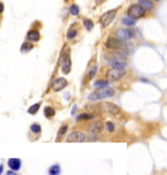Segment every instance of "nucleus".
<instances>
[{"label":"nucleus","mask_w":167,"mask_h":175,"mask_svg":"<svg viewBox=\"0 0 167 175\" xmlns=\"http://www.w3.org/2000/svg\"><path fill=\"white\" fill-rule=\"evenodd\" d=\"M3 173V166H0V174Z\"/></svg>","instance_id":"31"},{"label":"nucleus","mask_w":167,"mask_h":175,"mask_svg":"<svg viewBox=\"0 0 167 175\" xmlns=\"http://www.w3.org/2000/svg\"><path fill=\"white\" fill-rule=\"evenodd\" d=\"M102 128H104V123L101 121H97V122H95L93 125H91L90 131H91V134H100V132L102 131Z\"/></svg>","instance_id":"11"},{"label":"nucleus","mask_w":167,"mask_h":175,"mask_svg":"<svg viewBox=\"0 0 167 175\" xmlns=\"http://www.w3.org/2000/svg\"><path fill=\"white\" fill-rule=\"evenodd\" d=\"M96 71H97V66H96V64H95V65H92V66L90 67V69H88V78L92 79V78L96 75Z\"/></svg>","instance_id":"20"},{"label":"nucleus","mask_w":167,"mask_h":175,"mask_svg":"<svg viewBox=\"0 0 167 175\" xmlns=\"http://www.w3.org/2000/svg\"><path fill=\"white\" fill-rule=\"evenodd\" d=\"M108 84H109V82H108V80L101 79V80H96V82L93 83V86L97 87V88H105V87H108Z\"/></svg>","instance_id":"19"},{"label":"nucleus","mask_w":167,"mask_h":175,"mask_svg":"<svg viewBox=\"0 0 167 175\" xmlns=\"http://www.w3.org/2000/svg\"><path fill=\"white\" fill-rule=\"evenodd\" d=\"M61 173V167L60 165H53L49 167V175H60Z\"/></svg>","instance_id":"17"},{"label":"nucleus","mask_w":167,"mask_h":175,"mask_svg":"<svg viewBox=\"0 0 167 175\" xmlns=\"http://www.w3.org/2000/svg\"><path fill=\"white\" fill-rule=\"evenodd\" d=\"M115 91L113 88H109V87H105V88H100L97 91L92 92L91 95H88V100L90 101H97V100H101V99H106V97H111L114 96Z\"/></svg>","instance_id":"1"},{"label":"nucleus","mask_w":167,"mask_h":175,"mask_svg":"<svg viewBox=\"0 0 167 175\" xmlns=\"http://www.w3.org/2000/svg\"><path fill=\"white\" fill-rule=\"evenodd\" d=\"M156 1H159V0H156Z\"/></svg>","instance_id":"33"},{"label":"nucleus","mask_w":167,"mask_h":175,"mask_svg":"<svg viewBox=\"0 0 167 175\" xmlns=\"http://www.w3.org/2000/svg\"><path fill=\"white\" fill-rule=\"evenodd\" d=\"M3 11H4V4L0 3V13H3Z\"/></svg>","instance_id":"29"},{"label":"nucleus","mask_w":167,"mask_h":175,"mask_svg":"<svg viewBox=\"0 0 167 175\" xmlns=\"http://www.w3.org/2000/svg\"><path fill=\"white\" fill-rule=\"evenodd\" d=\"M78 121H82V119H84V121H88V119H93V114H88V113H83V114H79L78 115Z\"/></svg>","instance_id":"22"},{"label":"nucleus","mask_w":167,"mask_h":175,"mask_svg":"<svg viewBox=\"0 0 167 175\" xmlns=\"http://www.w3.org/2000/svg\"><path fill=\"white\" fill-rule=\"evenodd\" d=\"M117 35L122 42H126V40H130L133 37V31L128 30V29H120V30H118Z\"/></svg>","instance_id":"8"},{"label":"nucleus","mask_w":167,"mask_h":175,"mask_svg":"<svg viewBox=\"0 0 167 175\" xmlns=\"http://www.w3.org/2000/svg\"><path fill=\"white\" fill-rule=\"evenodd\" d=\"M75 37H77V30L71 27L70 30H69V32H67V39H74Z\"/></svg>","instance_id":"26"},{"label":"nucleus","mask_w":167,"mask_h":175,"mask_svg":"<svg viewBox=\"0 0 167 175\" xmlns=\"http://www.w3.org/2000/svg\"><path fill=\"white\" fill-rule=\"evenodd\" d=\"M70 13L73 16H77L78 13H79V6L78 5H71V8H70Z\"/></svg>","instance_id":"28"},{"label":"nucleus","mask_w":167,"mask_h":175,"mask_svg":"<svg viewBox=\"0 0 167 175\" xmlns=\"http://www.w3.org/2000/svg\"><path fill=\"white\" fill-rule=\"evenodd\" d=\"M83 25H84V27H86L87 31H91L93 29V21L92 19H90V18H84L83 19Z\"/></svg>","instance_id":"16"},{"label":"nucleus","mask_w":167,"mask_h":175,"mask_svg":"<svg viewBox=\"0 0 167 175\" xmlns=\"http://www.w3.org/2000/svg\"><path fill=\"white\" fill-rule=\"evenodd\" d=\"M30 128H31V131H32V132H35V134H39V132L42 131V127L38 125V123H35V125H31V127H30Z\"/></svg>","instance_id":"25"},{"label":"nucleus","mask_w":167,"mask_h":175,"mask_svg":"<svg viewBox=\"0 0 167 175\" xmlns=\"http://www.w3.org/2000/svg\"><path fill=\"white\" fill-rule=\"evenodd\" d=\"M127 12H128L130 17H132V18H135V19L143 17V16L145 14V11H144V9L139 4H132L128 8V11H127Z\"/></svg>","instance_id":"3"},{"label":"nucleus","mask_w":167,"mask_h":175,"mask_svg":"<svg viewBox=\"0 0 167 175\" xmlns=\"http://www.w3.org/2000/svg\"><path fill=\"white\" fill-rule=\"evenodd\" d=\"M124 74H126V70H123V69H111L108 75H109L110 80H118V79H120Z\"/></svg>","instance_id":"9"},{"label":"nucleus","mask_w":167,"mask_h":175,"mask_svg":"<svg viewBox=\"0 0 167 175\" xmlns=\"http://www.w3.org/2000/svg\"><path fill=\"white\" fill-rule=\"evenodd\" d=\"M139 5L141 6V8H143L145 12L152 11V9H153V3L150 1V0H140V1H139Z\"/></svg>","instance_id":"14"},{"label":"nucleus","mask_w":167,"mask_h":175,"mask_svg":"<svg viewBox=\"0 0 167 175\" xmlns=\"http://www.w3.org/2000/svg\"><path fill=\"white\" fill-rule=\"evenodd\" d=\"M8 175H16V173L13 170H11V171H8Z\"/></svg>","instance_id":"30"},{"label":"nucleus","mask_w":167,"mask_h":175,"mask_svg":"<svg viewBox=\"0 0 167 175\" xmlns=\"http://www.w3.org/2000/svg\"><path fill=\"white\" fill-rule=\"evenodd\" d=\"M54 109L52 108V106H45L44 108V115L47 117V118H52V117L54 115Z\"/></svg>","instance_id":"18"},{"label":"nucleus","mask_w":167,"mask_h":175,"mask_svg":"<svg viewBox=\"0 0 167 175\" xmlns=\"http://www.w3.org/2000/svg\"><path fill=\"white\" fill-rule=\"evenodd\" d=\"M100 108L104 110L105 113H108V114L110 115H118L120 113V108L118 105H115V104L113 103H104L100 105Z\"/></svg>","instance_id":"2"},{"label":"nucleus","mask_w":167,"mask_h":175,"mask_svg":"<svg viewBox=\"0 0 167 175\" xmlns=\"http://www.w3.org/2000/svg\"><path fill=\"white\" fill-rule=\"evenodd\" d=\"M66 86H67V80L65 78H56L53 80V83H52V90L54 92H58V91L64 90Z\"/></svg>","instance_id":"7"},{"label":"nucleus","mask_w":167,"mask_h":175,"mask_svg":"<svg viewBox=\"0 0 167 175\" xmlns=\"http://www.w3.org/2000/svg\"><path fill=\"white\" fill-rule=\"evenodd\" d=\"M105 127L108 130V132H114V130H115V126H114L113 122H106L105 123Z\"/></svg>","instance_id":"24"},{"label":"nucleus","mask_w":167,"mask_h":175,"mask_svg":"<svg viewBox=\"0 0 167 175\" xmlns=\"http://www.w3.org/2000/svg\"><path fill=\"white\" fill-rule=\"evenodd\" d=\"M40 39V34L37 30H31L27 32V40L29 42H38Z\"/></svg>","instance_id":"13"},{"label":"nucleus","mask_w":167,"mask_h":175,"mask_svg":"<svg viewBox=\"0 0 167 175\" xmlns=\"http://www.w3.org/2000/svg\"><path fill=\"white\" fill-rule=\"evenodd\" d=\"M66 131H67V126H66V125L61 126L60 131H58V138H62V136H64L65 134H66Z\"/></svg>","instance_id":"27"},{"label":"nucleus","mask_w":167,"mask_h":175,"mask_svg":"<svg viewBox=\"0 0 167 175\" xmlns=\"http://www.w3.org/2000/svg\"><path fill=\"white\" fill-rule=\"evenodd\" d=\"M117 12H118V9H111V11H109V12H105V14H102V16H101V18H100L101 25L108 26L110 22H113V19L115 18Z\"/></svg>","instance_id":"5"},{"label":"nucleus","mask_w":167,"mask_h":175,"mask_svg":"<svg viewBox=\"0 0 167 175\" xmlns=\"http://www.w3.org/2000/svg\"><path fill=\"white\" fill-rule=\"evenodd\" d=\"M8 166L11 167V170L17 171L21 169V161H19L18 158H11V160L8 161Z\"/></svg>","instance_id":"12"},{"label":"nucleus","mask_w":167,"mask_h":175,"mask_svg":"<svg viewBox=\"0 0 167 175\" xmlns=\"http://www.w3.org/2000/svg\"><path fill=\"white\" fill-rule=\"evenodd\" d=\"M32 49V44L31 43H24L21 47V52H24V53H26V52L31 51Z\"/></svg>","instance_id":"23"},{"label":"nucleus","mask_w":167,"mask_h":175,"mask_svg":"<svg viewBox=\"0 0 167 175\" xmlns=\"http://www.w3.org/2000/svg\"><path fill=\"white\" fill-rule=\"evenodd\" d=\"M96 1H97V3H102L104 0H96Z\"/></svg>","instance_id":"32"},{"label":"nucleus","mask_w":167,"mask_h":175,"mask_svg":"<svg viewBox=\"0 0 167 175\" xmlns=\"http://www.w3.org/2000/svg\"><path fill=\"white\" fill-rule=\"evenodd\" d=\"M122 24L126 25V26H133L136 24V19L132 18V17H130V16H127V17H124L122 19Z\"/></svg>","instance_id":"15"},{"label":"nucleus","mask_w":167,"mask_h":175,"mask_svg":"<svg viewBox=\"0 0 167 175\" xmlns=\"http://www.w3.org/2000/svg\"><path fill=\"white\" fill-rule=\"evenodd\" d=\"M105 47L109 48V49H118V48L122 47V40L119 38L115 37H109L105 43Z\"/></svg>","instance_id":"6"},{"label":"nucleus","mask_w":167,"mask_h":175,"mask_svg":"<svg viewBox=\"0 0 167 175\" xmlns=\"http://www.w3.org/2000/svg\"><path fill=\"white\" fill-rule=\"evenodd\" d=\"M66 140L69 143H83V141L87 140V136L84 135V132H82V131H74L67 136Z\"/></svg>","instance_id":"4"},{"label":"nucleus","mask_w":167,"mask_h":175,"mask_svg":"<svg viewBox=\"0 0 167 175\" xmlns=\"http://www.w3.org/2000/svg\"><path fill=\"white\" fill-rule=\"evenodd\" d=\"M71 70V60H70V55L66 53L64 61H62V65H61V71L64 74H69Z\"/></svg>","instance_id":"10"},{"label":"nucleus","mask_w":167,"mask_h":175,"mask_svg":"<svg viewBox=\"0 0 167 175\" xmlns=\"http://www.w3.org/2000/svg\"><path fill=\"white\" fill-rule=\"evenodd\" d=\"M39 108H40V103H38V104H34V105H32V106H30L27 112L30 113V114H37V113H38V110H39Z\"/></svg>","instance_id":"21"}]
</instances>
